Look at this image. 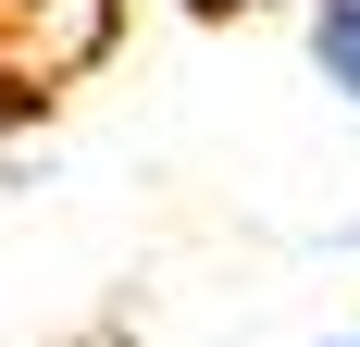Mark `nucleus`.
Listing matches in <instances>:
<instances>
[{"label":"nucleus","instance_id":"2","mask_svg":"<svg viewBox=\"0 0 360 347\" xmlns=\"http://www.w3.org/2000/svg\"><path fill=\"white\" fill-rule=\"evenodd\" d=\"M186 13H261V0H186Z\"/></svg>","mask_w":360,"mask_h":347},{"label":"nucleus","instance_id":"1","mask_svg":"<svg viewBox=\"0 0 360 347\" xmlns=\"http://www.w3.org/2000/svg\"><path fill=\"white\" fill-rule=\"evenodd\" d=\"M311 63L360 100V0H311Z\"/></svg>","mask_w":360,"mask_h":347},{"label":"nucleus","instance_id":"3","mask_svg":"<svg viewBox=\"0 0 360 347\" xmlns=\"http://www.w3.org/2000/svg\"><path fill=\"white\" fill-rule=\"evenodd\" d=\"M348 347H360V335H348Z\"/></svg>","mask_w":360,"mask_h":347}]
</instances>
